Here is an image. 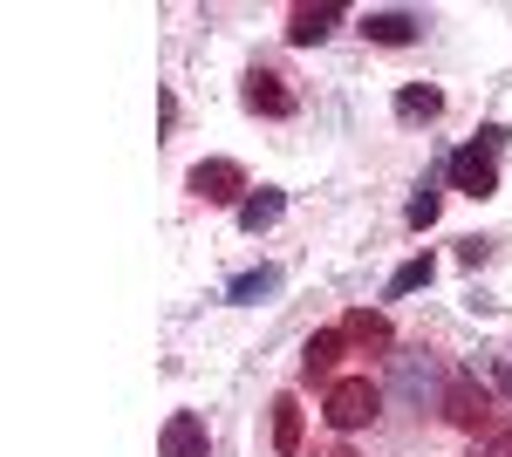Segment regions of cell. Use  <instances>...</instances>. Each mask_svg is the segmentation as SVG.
Listing matches in <instances>:
<instances>
[{
    "mask_svg": "<svg viewBox=\"0 0 512 457\" xmlns=\"http://www.w3.org/2000/svg\"><path fill=\"white\" fill-rule=\"evenodd\" d=\"M444 389H451V376H444V362H437L431 348H396L390 355V396L403 403V410H444Z\"/></svg>",
    "mask_w": 512,
    "mask_h": 457,
    "instance_id": "obj_1",
    "label": "cell"
},
{
    "mask_svg": "<svg viewBox=\"0 0 512 457\" xmlns=\"http://www.w3.org/2000/svg\"><path fill=\"white\" fill-rule=\"evenodd\" d=\"M512 144V130H478V144H465V151H451V185L465 191V198H492L499 191V151Z\"/></svg>",
    "mask_w": 512,
    "mask_h": 457,
    "instance_id": "obj_2",
    "label": "cell"
},
{
    "mask_svg": "<svg viewBox=\"0 0 512 457\" xmlns=\"http://www.w3.org/2000/svg\"><path fill=\"white\" fill-rule=\"evenodd\" d=\"M321 417L335 423V430H362V423L383 417V389L369 376H335L328 382V403H321Z\"/></svg>",
    "mask_w": 512,
    "mask_h": 457,
    "instance_id": "obj_3",
    "label": "cell"
},
{
    "mask_svg": "<svg viewBox=\"0 0 512 457\" xmlns=\"http://www.w3.org/2000/svg\"><path fill=\"white\" fill-rule=\"evenodd\" d=\"M185 185H192V198H205V205H246V198H253L246 164H233V157H198Z\"/></svg>",
    "mask_w": 512,
    "mask_h": 457,
    "instance_id": "obj_4",
    "label": "cell"
},
{
    "mask_svg": "<svg viewBox=\"0 0 512 457\" xmlns=\"http://www.w3.org/2000/svg\"><path fill=\"white\" fill-rule=\"evenodd\" d=\"M444 423H458V430H472V437H485L492 430V396H485V382H478V369H465V376H451V389H444V410H437Z\"/></svg>",
    "mask_w": 512,
    "mask_h": 457,
    "instance_id": "obj_5",
    "label": "cell"
},
{
    "mask_svg": "<svg viewBox=\"0 0 512 457\" xmlns=\"http://www.w3.org/2000/svg\"><path fill=\"white\" fill-rule=\"evenodd\" d=\"M158 457H212V430L198 410H171L158 430Z\"/></svg>",
    "mask_w": 512,
    "mask_h": 457,
    "instance_id": "obj_6",
    "label": "cell"
},
{
    "mask_svg": "<svg viewBox=\"0 0 512 457\" xmlns=\"http://www.w3.org/2000/svg\"><path fill=\"white\" fill-rule=\"evenodd\" d=\"M239 103L253 116H294V89L274 76V69H246V82H239Z\"/></svg>",
    "mask_w": 512,
    "mask_h": 457,
    "instance_id": "obj_7",
    "label": "cell"
},
{
    "mask_svg": "<svg viewBox=\"0 0 512 457\" xmlns=\"http://www.w3.org/2000/svg\"><path fill=\"white\" fill-rule=\"evenodd\" d=\"M342 335L362 355H396V328H390V314H376V307H349L342 314Z\"/></svg>",
    "mask_w": 512,
    "mask_h": 457,
    "instance_id": "obj_8",
    "label": "cell"
},
{
    "mask_svg": "<svg viewBox=\"0 0 512 457\" xmlns=\"http://www.w3.org/2000/svg\"><path fill=\"white\" fill-rule=\"evenodd\" d=\"M362 35L376 41V48H410V41L424 35V21L410 7H376V14H362Z\"/></svg>",
    "mask_w": 512,
    "mask_h": 457,
    "instance_id": "obj_9",
    "label": "cell"
},
{
    "mask_svg": "<svg viewBox=\"0 0 512 457\" xmlns=\"http://www.w3.org/2000/svg\"><path fill=\"white\" fill-rule=\"evenodd\" d=\"M342 348H349L342 321H335V328H315V335H308V348H301V376H308V382H335V362H342Z\"/></svg>",
    "mask_w": 512,
    "mask_h": 457,
    "instance_id": "obj_10",
    "label": "cell"
},
{
    "mask_svg": "<svg viewBox=\"0 0 512 457\" xmlns=\"http://www.w3.org/2000/svg\"><path fill=\"white\" fill-rule=\"evenodd\" d=\"M335 28H342V7H294V14H287V41H294V48H315V41H328Z\"/></svg>",
    "mask_w": 512,
    "mask_h": 457,
    "instance_id": "obj_11",
    "label": "cell"
},
{
    "mask_svg": "<svg viewBox=\"0 0 512 457\" xmlns=\"http://www.w3.org/2000/svg\"><path fill=\"white\" fill-rule=\"evenodd\" d=\"M280 212H287V191H280V185H260L246 205H239V232H253V239H260V232L280 226Z\"/></svg>",
    "mask_w": 512,
    "mask_h": 457,
    "instance_id": "obj_12",
    "label": "cell"
},
{
    "mask_svg": "<svg viewBox=\"0 0 512 457\" xmlns=\"http://www.w3.org/2000/svg\"><path fill=\"white\" fill-rule=\"evenodd\" d=\"M437 178H451V157H444V164H437L431 178H424V185L410 191V205H403V219H410L417 232H424V226H437V212H444V191H437Z\"/></svg>",
    "mask_w": 512,
    "mask_h": 457,
    "instance_id": "obj_13",
    "label": "cell"
},
{
    "mask_svg": "<svg viewBox=\"0 0 512 457\" xmlns=\"http://www.w3.org/2000/svg\"><path fill=\"white\" fill-rule=\"evenodd\" d=\"M301 437H308V417H301V403L294 396H274V451L294 457L301 451Z\"/></svg>",
    "mask_w": 512,
    "mask_h": 457,
    "instance_id": "obj_14",
    "label": "cell"
},
{
    "mask_svg": "<svg viewBox=\"0 0 512 457\" xmlns=\"http://www.w3.org/2000/svg\"><path fill=\"white\" fill-rule=\"evenodd\" d=\"M396 116L403 123H437L444 116V96H437L431 82H410V89H396Z\"/></svg>",
    "mask_w": 512,
    "mask_h": 457,
    "instance_id": "obj_15",
    "label": "cell"
},
{
    "mask_svg": "<svg viewBox=\"0 0 512 457\" xmlns=\"http://www.w3.org/2000/svg\"><path fill=\"white\" fill-rule=\"evenodd\" d=\"M267 294H280V267H253V273H239L233 287H226V301H233V307H260Z\"/></svg>",
    "mask_w": 512,
    "mask_h": 457,
    "instance_id": "obj_16",
    "label": "cell"
},
{
    "mask_svg": "<svg viewBox=\"0 0 512 457\" xmlns=\"http://www.w3.org/2000/svg\"><path fill=\"white\" fill-rule=\"evenodd\" d=\"M431 273H437V260H431V253H424V260H403V267L390 273V287H383V294H390V301H403V294L431 287Z\"/></svg>",
    "mask_w": 512,
    "mask_h": 457,
    "instance_id": "obj_17",
    "label": "cell"
},
{
    "mask_svg": "<svg viewBox=\"0 0 512 457\" xmlns=\"http://www.w3.org/2000/svg\"><path fill=\"white\" fill-rule=\"evenodd\" d=\"M472 369H478V382H485V389H499V396L512 403V362H506V355H478Z\"/></svg>",
    "mask_w": 512,
    "mask_h": 457,
    "instance_id": "obj_18",
    "label": "cell"
},
{
    "mask_svg": "<svg viewBox=\"0 0 512 457\" xmlns=\"http://www.w3.org/2000/svg\"><path fill=\"white\" fill-rule=\"evenodd\" d=\"M478 457H512V417H506V410H499V417H492V430L478 437Z\"/></svg>",
    "mask_w": 512,
    "mask_h": 457,
    "instance_id": "obj_19",
    "label": "cell"
},
{
    "mask_svg": "<svg viewBox=\"0 0 512 457\" xmlns=\"http://www.w3.org/2000/svg\"><path fill=\"white\" fill-rule=\"evenodd\" d=\"M458 260H465V267H485V260H492V239H458Z\"/></svg>",
    "mask_w": 512,
    "mask_h": 457,
    "instance_id": "obj_20",
    "label": "cell"
},
{
    "mask_svg": "<svg viewBox=\"0 0 512 457\" xmlns=\"http://www.w3.org/2000/svg\"><path fill=\"white\" fill-rule=\"evenodd\" d=\"M328 457H355V451H349V444H342V451H328Z\"/></svg>",
    "mask_w": 512,
    "mask_h": 457,
    "instance_id": "obj_21",
    "label": "cell"
}]
</instances>
